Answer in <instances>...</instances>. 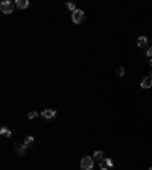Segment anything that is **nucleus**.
<instances>
[{
	"instance_id": "f257e3e1",
	"label": "nucleus",
	"mask_w": 152,
	"mask_h": 170,
	"mask_svg": "<svg viewBox=\"0 0 152 170\" xmlns=\"http://www.w3.org/2000/svg\"><path fill=\"white\" fill-rule=\"evenodd\" d=\"M93 167H94L93 156H84L81 160V169L82 170H93Z\"/></svg>"
},
{
	"instance_id": "f03ea898",
	"label": "nucleus",
	"mask_w": 152,
	"mask_h": 170,
	"mask_svg": "<svg viewBox=\"0 0 152 170\" xmlns=\"http://www.w3.org/2000/svg\"><path fill=\"white\" fill-rule=\"evenodd\" d=\"M82 20H84V11L82 9H76L75 12H71V22L75 24L82 23Z\"/></svg>"
},
{
	"instance_id": "7ed1b4c3",
	"label": "nucleus",
	"mask_w": 152,
	"mask_h": 170,
	"mask_svg": "<svg viewBox=\"0 0 152 170\" xmlns=\"http://www.w3.org/2000/svg\"><path fill=\"white\" fill-rule=\"evenodd\" d=\"M12 9H14V3H11V2H2L0 3V11L3 12V14H11Z\"/></svg>"
},
{
	"instance_id": "20e7f679",
	"label": "nucleus",
	"mask_w": 152,
	"mask_h": 170,
	"mask_svg": "<svg viewBox=\"0 0 152 170\" xmlns=\"http://www.w3.org/2000/svg\"><path fill=\"white\" fill-rule=\"evenodd\" d=\"M114 166V162L111 158H103L101 162H99V167H101V170H110V169H113Z\"/></svg>"
},
{
	"instance_id": "39448f33",
	"label": "nucleus",
	"mask_w": 152,
	"mask_h": 170,
	"mask_svg": "<svg viewBox=\"0 0 152 170\" xmlns=\"http://www.w3.org/2000/svg\"><path fill=\"white\" fill-rule=\"evenodd\" d=\"M41 115H43L46 120H50V119H53L55 115H56V111H55V110H44V111L41 112Z\"/></svg>"
},
{
	"instance_id": "423d86ee",
	"label": "nucleus",
	"mask_w": 152,
	"mask_h": 170,
	"mask_svg": "<svg viewBox=\"0 0 152 170\" xmlns=\"http://www.w3.org/2000/svg\"><path fill=\"white\" fill-rule=\"evenodd\" d=\"M146 46H148V38H146V37H138V38H137V47L144 49Z\"/></svg>"
},
{
	"instance_id": "0eeeda50",
	"label": "nucleus",
	"mask_w": 152,
	"mask_h": 170,
	"mask_svg": "<svg viewBox=\"0 0 152 170\" xmlns=\"http://www.w3.org/2000/svg\"><path fill=\"white\" fill-rule=\"evenodd\" d=\"M140 87H142V88H146V90H148V88H151V87H152V79H151L149 76L144 78V79H142Z\"/></svg>"
},
{
	"instance_id": "6e6552de",
	"label": "nucleus",
	"mask_w": 152,
	"mask_h": 170,
	"mask_svg": "<svg viewBox=\"0 0 152 170\" xmlns=\"http://www.w3.org/2000/svg\"><path fill=\"white\" fill-rule=\"evenodd\" d=\"M15 6H17L18 9H26L29 6V2H28V0H17Z\"/></svg>"
},
{
	"instance_id": "1a4fd4ad",
	"label": "nucleus",
	"mask_w": 152,
	"mask_h": 170,
	"mask_svg": "<svg viewBox=\"0 0 152 170\" xmlns=\"http://www.w3.org/2000/svg\"><path fill=\"white\" fill-rule=\"evenodd\" d=\"M93 158H94V161H99V162H101V161L103 160V152H102V151H96L94 155H93Z\"/></svg>"
},
{
	"instance_id": "9d476101",
	"label": "nucleus",
	"mask_w": 152,
	"mask_h": 170,
	"mask_svg": "<svg viewBox=\"0 0 152 170\" xmlns=\"http://www.w3.org/2000/svg\"><path fill=\"white\" fill-rule=\"evenodd\" d=\"M0 134H2V137H11V135H12V132L9 131L8 128H5V126L0 129Z\"/></svg>"
},
{
	"instance_id": "9b49d317",
	"label": "nucleus",
	"mask_w": 152,
	"mask_h": 170,
	"mask_svg": "<svg viewBox=\"0 0 152 170\" xmlns=\"http://www.w3.org/2000/svg\"><path fill=\"white\" fill-rule=\"evenodd\" d=\"M116 74H117V76H119V78H122V76H123V74H125V69H123V67H122V65H119V67H117V69H116Z\"/></svg>"
},
{
	"instance_id": "f8f14e48",
	"label": "nucleus",
	"mask_w": 152,
	"mask_h": 170,
	"mask_svg": "<svg viewBox=\"0 0 152 170\" xmlns=\"http://www.w3.org/2000/svg\"><path fill=\"white\" fill-rule=\"evenodd\" d=\"M34 140H35V138H34V137H31V135H29V137H26V138H24V143H23V144L29 147V144H31V143H34Z\"/></svg>"
},
{
	"instance_id": "ddd939ff",
	"label": "nucleus",
	"mask_w": 152,
	"mask_h": 170,
	"mask_svg": "<svg viewBox=\"0 0 152 170\" xmlns=\"http://www.w3.org/2000/svg\"><path fill=\"white\" fill-rule=\"evenodd\" d=\"M65 6H67V9H69V11H71V12H75V11H76V5H75V3H71V2H70V3H67Z\"/></svg>"
},
{
	"instance_id": "4468645a",
	"label": "nucleus",
	"mask_w": 152,
	"mask_h": 170,
	"mask_svg": "<svg viewBox=\"0 0 152 170\" xmlns=\"http://www.w3.org/2000/svg\"><path fill=\"white\" fill-rule=\"evenodd\" d=\"M28 117H29L31 120H35V119L38 117V112H37V111H31V112L28 114Z\"/></svg>"
},
{
	"instance_id": "2eb2a0df",
	"label": "nucleus",
	"mask_w": 152,
	"mask_h": 170,
	"mask_svg": "<svg viewBox=\"0 0 152 170\" xmlns=\"http://www.w3.org/2000/svg\"><path fill=\"white\" fill-rule=\"evenodd\" d=\"M146 55L149 58H152V47H148V50H146Z\"/></svg>"
},
{
	"instance_id": "dca6fc26",
	"label": "nucleus",
	"mask_w": 152,
	"mask_h": 170,
	"mask_svg": "<svg viewBox=\"0 0 152 170\" xmlns=\"http://www.w3.org/2000/svg\"><path fill=\"white\" fill-rule=\"evenodd\" d=\"M149 78L152 79V70H151V73H149Z\"/></svg>"
},
{
	"instance_id": "f3484780",
	"label": "nucleus",
	"mask_w": 152,
	"mask_h": 170,
	"mask_svg": "<svg viewBox=\"0 0 152 170\" xmlns=\"http://www.w3.org/2000/svg\"><path fill=\"white\" fill-rule=\"evenodd\" d=\"M149 64H151V67H152V58L149 59Z\"/></svg>"
},
{
	"instance_id": "a211bd4d",
	"label": "nucleus",
	"mask_w": 152,
	"mask_h": 170,
	"mask_svg": "<svg viewBox=\"0 0 152 170\" xmlns=\"http://www.w3.org/2000/svg\"><path fill=\"white\" fill-rule=\"evenodd\" d=\"M149 170H152V167H149Z\"/></svg>"
}]
</instances>
